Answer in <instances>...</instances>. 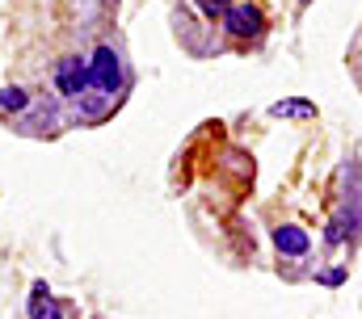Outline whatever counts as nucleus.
Here are the masks:
<instances>
[{
	"mask_svg": "<svg viewBox=\"0 0 362 319\" xmlns=\"http://www.w3.org/2000/svg\"><path fill=\"white\" fill-rule=\"evenodd\" d=\"M0 105L13 109V114H21V109H30V97H25L21 88H4V92H0Z\"/></svg>",
	"mask_w": 362,
	"mask_h": 319,
	"instance_id": "7",
	"label": "nucleus"
},
{
	"mask_svg": "<svg viewBox=\"0 0 362 319\" xmlns=\"http://www.w3.org/2000/svg\"><path fill=\"white\" fill-rule=\"evenodd\" d=\"M55 84H59V92H64V97L81 101V97H85V88H89V64H85L81 55L59 59V68H55Z\"/></svg>",
	"mask_w": 362,
	"mask_h": 319,
	"instance_id": "2",
	"label": "nucleus"
},
{
	"mask_svg": "<svg viewBox=\"0 0 362 319\" xmlns=\"http://www.w3.org/2000/svg\"><path fill=\"white\" fill-rule=\"evenodd\" d=\"M198 8H202L206 17H223V13H228V0H198Z\"/></svg>",
	"mask_w": 362,
	"mask_h": 319,
	"instance_id": "8",
	"label": "nucleus"
},
{
	"mask_svg": "<svg viewBox=\"0 0 362 319\" xmlns=\"http://www.w3.org/2000/svg\"><path fill=\"white\" fill-rule=\"evenodd\" d=\"M223 25H228L236 38H257V34H262V13H257V4H228Z\"/></svg>",
	"mask_w": 362,
	"mask_h": 319,
	"instance_id": "3",
	"label": "nucleus"
},
{
	"mask_svg": "<svg viewBox=\"0 0 362 319\" xmlns=\"http://www.w3.org/2000/svg\"><path fill=\"white\" fill-rule=\"evenodd\" d=\"M270 114H274V118H312L316 109H312L308 101H278Z\"/></svg>",
	"mask_w": 362,
	"mask_h": 319,
	"instance_id": "6",
	"label": "nucleus"
},
{
	"mask_svg": "<svg viewBox=\"0 0 362 319\" xmlns=\"http://www.w3.org/2000/svg\"><path fill=\"white\" fill-rule=\"evenodd\" d=\"M30 319H64V311H59V303L51 299V290L38 282L34 286V299H30Z\"/></svg>",
	"mask_w": 362,
	"mask_h": 319,
	"instance_id": "5",
	"label": "nucleus"
},
{
	"mask_svg": "<svg viewBox=\"0 0 362 319\" xmlns=\"http://www.w3.org/2000/svg\"><path fill=\"white\" fill-rule=\"evenodd\" d=\"M320 282H329V286H337V282H341V269H329V273H320Z\"/></svg>",
	"mask_w": 362,
	"mask_h": 319,
	"instance_id": "9",
	"label": "nucleus"
},
{
	"mask_svg": "<svg viewBox=\"0 0 362 319\" xmlns=\"http://www.w3.org/2000/svg\"><path fill=\"white\" fill-rule=\"evenodd\" d=\"M274 248L282 256H303L312 248V239H308V231H299V227H278L274 231Z\"/></svg>",
	"mask_w": 362,
	"mask_h": 319,
	"instance_id": "4",
	"label": "nucleus"
},
{
	"mask_svg": "<svg viewBox=\"0 0 362 319\" xmlns=\"http://www.w3.org/2000/svg\"><path fill=\"white\" fill-rule=\"evenodd\" d=\"M122 84H127V68H122L118 47L101 42V47L93 51V59H89V88H97L101 97H118Z\"/></svg>",
	"mask_w": 362,
	"mask_h": 319,
	"instance_id": "1",
	"label": "nucleus"
}]
</instances>
